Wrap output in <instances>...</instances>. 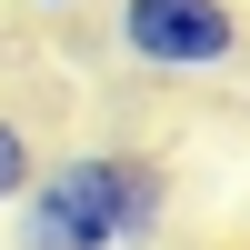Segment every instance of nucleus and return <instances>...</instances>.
<instances>
[{
	"label": "nucleus",
	"instance_id": "nucleus-1",
	"mask_svg": "<svg viewBox=\"0 0 250 250\" xmlns=\"http://www.w3.org/2000/svg\"><path fill=\"white\" fill-rule=\"evenodd\" d=\"M20 250H150L170 230V170L150 150H70L20 180Z\"/></svg>",
	"mask_w": 250,
	"mask_h": 250
},
{
	"label": "nucleus",
	"instance_id": "nucleus-2",
	"mask_svg": "<svg viewBox=\"0 0 250 250\" xmlns=\"http://www.w3.org/2000/svg\"><path fill=\"white\" fill-rule=\"evenodd\" d=\"M110 50L150 80H210L250 50L230 0H120L110 10Z\"/></svg>",
	"mask_w": 250,
	"mask_h": 250
},
{
	"label": "nucleus",
	"instance_id": "nucleus-3",
	"mask_svg": "<svg viewBox=\"0 0 250 250\" xmlns=\"http://www.w3.org/2000/svg\"><path fill=\"white\" fill-rule=\"evenodd\" d=\"M30 170H40V150H30V130H20L10 110H0V210L20 200V180H30Z\"/></svg>",
	"mask_w": 250,
	"mask_h": 250
},
{
	"label": "nucleus",
	"instance_id": "nucleus-4",
	"mask_svg": "<svg viewBox=\"0 0 250 250\" xmlns=\"http://www.w3.org/2000/svg\"><path fill=\"white\" fill-rule=\"evenodd\" d=\"M30 10H70V0H30Z\"/></svg>",
	"mask_w": 250,
	"mask_h": 250
}]
</instances>
